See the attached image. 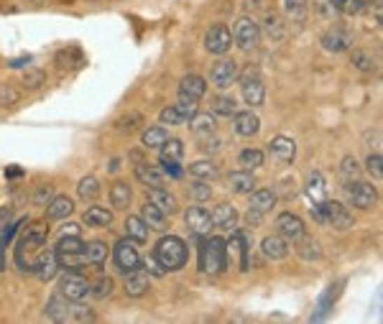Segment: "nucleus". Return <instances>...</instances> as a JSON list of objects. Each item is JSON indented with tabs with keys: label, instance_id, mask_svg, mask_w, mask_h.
I'll return each mask as SVG.
<instances>
[{
	"label": "nucleus",
	"instance_id": "obj_1",
	"mask_svg": "<svg viewBox=\"0 0 383 324\" xmlns=\"http://www.w3.org/2000/svg\"><path fill=\"white\" fill-rule=\"evenodd\" d=\"M46 235H49V228L46 222H34L31 228H26V233L21 235V240L15 243V263L18 268L26 273L34 271V263L41 256V248L46 243Z\"/></svg>",
	"mask_w": 383,
	"mask_h": 324
},
{
	"label": "nucleus",
	"instance_id": "obj_2",
	"mask_svg": "<svg viewBox=\"0 0 383 324\" xmlns=\"http://www.w3.org/2000/svg\"><path fill=\"white\" fill-rule=\"evenodd\" d=\"M199 268L210 276H220L228 268V251L222 237H199Z\"/></svg>",
	"mask_w": 383,
	"mask_h": 324
},
{
	"label": "nucleus",
	"instance_id": "obj_3",
	"mask_svg": "<svg viewBox=\"0 0 383 324\" xmlns=\"http://www.w3.org/2000/svg\"><path fill=\"white\" fill-rule=\"evenodd\" d=\"M154 258L166 268V271H179L185 268L187 258H189V251L182 237L177 235H164L154 248Z\"/></svg>",
	"mask_w": 383,
	"mask_h": 324
},
{
	"label": "nucleus",
	"instance_id": "obj_4",
	"mask_svg": "<svg viewBox=\"0 0 383 324\" xmlns=\"http://www.w3.org/2000/svg\"><path fill=\"white\" fill-rule=\"evenodd\" d=\"M312 217L317 222H322V225H332L335 230L353 228V212H350L342 202H330V199H324L319 205H312Z\"/></svg>",
	"mask_w": 383,
	"mask_h": 324
},
{
	"label": "nucleus",
	"instance_id": "obj_5",
	"mask_svg": "<svg viewBox=\"0 0 383 324\" xmlns=\"http://www.w3.org/2000/svg\"><path fill=\"white\" fill-rule=\"evenodd\" d=\"M240 87H243V100L251 108H261L266 103V87L263 80L258 77V69H245L240 74Z\"/></svg>",
	"mask_w": 383,
	"mask_h": 324
},
{
	"label": "nucleus",
	"instance_id": "obj_6",
	"mask_svg": "<svg viewBox=\"0 0 383 324\" xmlns=\"http://www.w3.org/2000/svg\"><path fill=\"white\" fill-rule=\"evenodd\" d=\"M113 258H115V265H118L120 273H131V271H138L140 265V256L136 251V245H133L131 237L126 240H118L115 248H113Z\"/></svg>",
	"mask_w": 383,
	"mask_h": 324
},
{
	"label": "nucleus",
	"instance_id": "obj_7",
	"mask_svg": "<svg viewBox=\"0 0 383 324\" xmlns=\"http://www.w3.org/2000/svg\"><path fill=\"white\" fill-rule=\"evenodd\" d=\"M59 294L66 302H82L89 296V284L80 271H66V276L59 284Z\"/></svg>",
	"mask_w": 383,
	"mask_h": 324
},
{
	"label": "nucleus",
	"instance_id": "obj_8",
	"mask_svg": "<svg viewBox=\"0 0 383 324\" xmlns=\"http://www.w3.org/2000/svg\"><path fill=\"white\" fill-rule=\"evenodd\" d=\"M345 197L347 202L353 207H358V209H370V207L378 202V194L373 186L366 184V182H353V179H350L345 186Z\"/></svg>",
	"mask_w": 383,
	"mask_h": 324
},
{
	"label": "nucleus",
	"instance_id": "obj_9",
	"mask_svg": "<svg viewBox=\"0 0 383 324\" xmlns=\"http://www.w3.org/2000/svg\"><path fill=\"white\" fill-rule=\"evenodd\" d=\"M233 235L230 240L225 243V251H228V258H233L238 263L240 271H248V251H251V243H248V235H245L243 230H230Z\"/></svg>",
	"mask_w": 383,
	"mask_h": 324
},
{
	"label": "nucleus",
	"instance_id": "obj_10",
	"mask_svg": "<svg viewBox=\"0 0 383 324\" xmlns=\"http://www.w3.org/2000/svg\"><path fill=\"white\" fill-rule=\"evenodd\" d=\"M233 41H236L240 49H256L258 41H261V26H258L253 18H248V15L238 18L236 34H233Z\"/></svg>",
	"mask_w": 383,
	"mask_h": 324
},
{
	"label": "nucleus",
	"instance_id": "obj_11",
	"mask_svg": "<svg viewBox=\"0 0 383 324\" xmlns=\"http://www.w3.org/2000/svg\"><path fill=\"white\" fill-rule=\"evenodd\" d=\"M273 228H276V235H281L287 243H296L299 237H304V222L302 217H296L291 212H284L276 217L273 222Z\"/></svg>",
	"mask_w": 383,
	"mask_h": 324
},
{
	"label": "nucleus",
	"instance_id": "obj_12",
	"mask_svg": "<svg viewBox=\"0 0 383 324\" xmlns=\"http://www.w3.org/2000/svg\"><path fill=\"white\" fill-rule=\"evenodd\" d=\"M230 46H233V34H230L228 26H222V23H217V26H212V29L207 31L205 36V49L210 54H217V57H222V54L230 52Z\"/></svg>",
	"mask_w": 383,
	"mask_h": 324
},
{
	"label": "nucleus",
	"instance_id": "obj_13",
	"mask_svg": "<svg viewBox=\"0 0 383 324\" xmlns=\"http://www.w3.org/2000/svg\"><path fill=\"white\" fill-rule=\"evenodd\" d=\"M185 222L192 235L197 237L210 235V230H212V220H210V212H207L205 207H189L185 214Z\"/></svg>",
	"mask_w": 383,
	"mask_h": 324
},
{
	"label": "nucleus",
	"instance_id": "obj_14",
	"mask_svg": "<svg viewBox=\"0 0 383 324\" xmlns=\"http://www.w3.org/2000/svg\"><path fill=\"white\" fill-rule=\"evenodd\" d=\"M210 80H212L215 87H220V89L230 87V84L238 80V64L233 59H220L217 64L212 66Z\"/></svg>",
	"mask_w": 383,
	"mask_h": 324
},
{
	"label": "nucleus",
	"instance_id": "obj_15",
	"mask_svg": "<svg viewBox=\"0 0 383 324\" xmlns=\"http://www.w3.org/2000/svg\"><path fill=\"white\" fill-rule=\"evenodd\" d=\"M205 92H207V82L202 80L199 74H187L185 80L179 82V100H194V103H197Z\"/></svg>",
	"mask_w": 383,
	"mask_h": 324
},
{
	"label": "nucleus",
	"instance_id": "obj_16",
	"mask_svg": "<svg viewBox=\"0 0 383 324\" xmlns=\"http://www.w3.org/2000/svg\"><path fill=\"white\" fill-rule=\"evenodd\" d=\"M210 220H212V228L233 230L238 225V209L233 205H228V202H222L210 212Z\"/></svg>",
	"mask_w": 383,
	"mask_h": 324
},
{
	"label": "nucleus",
	"instance_id": "obj_17",
	"mask_svg": "<svg viewBox=\"0 0 383 324\" xmlns=\"http://www.w3.org/2000/svg\"><path fill=\"white\" fill-rule=\"evenodd\" d=\"M258 128H261V120H258L256 112L245 110V112H236V115H233V131H236L238 135L251 138V135L258 133Z\"/></svg>",
	"mask_w": 383,
	"mask_h": 324
},
{
	"label": "nucleus",
	"instance_id": "obj_18",
	"mask_svg": "<svg viewBox=\"0 0 383 324\" xmlns=\"http://www.w3.org/2000/svg\"><path fill=\"white\" fill-rule=\"evenodd\" d=\"M57 271H59V263H57V253L54 251H41V256L36 258V263H34V271L41 281H52L54 276H57Z\"/></svg>",
	"mask_w": 383,
	"mask_h": 324
},
{
	"label": "nucleus",
	"instance_id": "obj_19",
	"mask_svg": "<svg viewBox=\"0 0 383 324\" xmlns=\"http://www.w3.org/2000/svg\"><path fill=\"white\" fill-rule=\"evenodd\" d=\"M148 202H154L164 214H177V209H179L177 197L166 192L164 186H151V189H148Z\"/></svg>",
	"mask_w": 383,
	"mask_h": 324
},
{
	"label": "nucleus",
	"instance_id": "obj_20",
	"mask_svg": "<svg viewBox=\"0 0 383 324\" xmlns=\"http://www.w3.org/2000/svg\"><path fill=\"white\" fill-rule=\"evenodd\" d=\"M271 146V156L273 159H279L281 163H291L296 156V143L287 135H276V138L268 143Z\"/></svg>",
	"mask_w": 383,
	"mask_h": 324
},
{
	"label": "nucleus",
	"instance_id": "obj_21",
	"mask_svg": "<svg viewBox=\"0 0 383 324\" xmlns=\"http://www.w3.org/2000/svg\"><path fill=\"white\" fill-rule=\"evenodd\" d=\"M140 220L146 222L148 230H156V233H164V230H166V214H164L154 202H148V199L146 205L140 207Z\"/></svg>",
	"mask_w": 383,
	"mask_h": 324
},
{
	"label": "nucleus",
	"instance_id": "obj_22",
	"mask_svg": "<svg viewBox=\"0 0 383 324\" xmlns=\"http://www.w3.org/2000/svg\"><path fill=\"white\" fill-rule=\"evenodd\" d=\"M261 253H263L266 258L281 260L289 256V243L281 235H268L263 237V243H261Z\"/></svg>",
	"mask_w": 383,
	"mask_h": 324
},
{
	"label": "nucleus",
	"instance_id": "obj_23",
	"mask_svg": "<svg viewBox=\"0 0 383 324\" xmlns=\"http://www.w3.org/2000/svg\"><path fill=\"white\" fill-rule=\"evenodd\" d=\"M350 34L347 31H340V29H332L330 34H324L322 36V46L327 49V52H345V49H350Z\"/></svg>",
	"mask_w": 383,
	"mask_h": 324
},
{
	"label": "nucleus",
	"instance_id": "obj_24",
	"mask_svg": "<svg viewBox=\"0 0 383 324\" xmlns=\"http://www.w3.org/2000/svg\"><path fill=\"white\" fill-rule=\"evenodd\" d=\"M74 212V202L69 197H54L46 207V217L49 220H66Z\"/></svg>",
	"mask_w": 383,
	"mask_h": 324
},
{
	"label": "nucleus",
	"instance_id": "obj_25",
	"mask_svg": "<svg viewBox=\"0 0 383 324\" xmlns=\"http://www.w3.org/2000/svg\"><path fill=\"white\" fill-rule=\"evenodd\" d=\"M189 126L192 131L197 133L199 138H210L215 133V115H210V112H194L189 118Z\"/></svg>",
	"mask_w": 383,
	"mask_h": 324
},
{
	"label": "nucleus",
	"instance_id": "obj_26",
	"mask_svg": "<svg viewBox=\"0 0 383 324\" xmlns=\"http://www.w3.org/2000/svg\"><path fill=\"white\" fill-rule=\"evenodd\" d=\"M148 291V276L143 271H131V273H126V294L128 296H143Z\"/></svg>",
	"mask_w": 383,
	"mask_h": 324
},
{
	"label": "nucleus",
	"instance_id": "obj_27",
	"mask_svg": "<svg viewBox=\"0 0 383 324\" xmlns=\"http://www.w3.org/2000/svg\"><path fill=\"white\" fill-rule=\"evenodd\" d=\"M228 184H230V189H233L236 194H251L253 186H256V182H253L251 171L240 169V171H233V174H230Z\"/></svg>",
	"mask_w": 383,
	"mask_h": 324
},
{
	"label": "nucleus",
	"instance_id": "obj_28",
	"mask_svg": "<svg viewBox=\"0 0 383 324\" xmlns=\"http://www.w3.org/2000/svg\"><path fill=\"white\" fill-rule=\"evenodd\" d=\"M46 317L54 319V322H69V304L62 294L52 296L49 304H46Z\"/></svg>",
	"mask_w": 383,
	"mask_h": 324
},
{
	"label": "nucleus",
	"instance_id": "obj_29",
	"mask_svg": "<svg viewBox=\"0 0 383 324\" xmlns=\"http://www.w3.org/2000/svg\"><path fill=\"white\" fill-rule=\"evenodd\" d=\"M136 179L140 184H146L148 189L151 186H164V174L156 166H148V163H138L136 166Z\"/></svg>",
	"mask_w": 383,
	"mask_h": 324
},
{
	"label": "nucleus",
	"instance_id": "obj_30",
	"mask_svg": "<svg viewBox=\"0 0 383 324\" xmlns=\"http://www.w3.org/2000/svg\"><path fill=\"white\" fill-rule=\"evenodd\" d=\"M273 205H276V194H273L271 189H256V192L251 194V209L253 212L266 214Z\"/></svg>",
	"mask_w": 383,
	"mask_h": 324
},
{
	"label": "nucleus",
	"instance_id": "obj_31",
	"mask_svg": "<svg viewBox=\"0 0 383 324\" xmlns=\"http://www.w3.org/2000/svg\"><path fill=\"white\" fill-rule=\"evenodd\" d=\"M126 233L131 240H136V243H146L148 240V225L140 220L138 214H131L126 220Z\"/></svg>",
	"mask_w": 383,
	"mask_h": 324
},
{
	"label": "nucleus",
	"instance_id": "obj_32",
	"mask_svg": "<svg viewBox=\"0 0 383 324\" xmlns=\"http://www.w3.org/2000/svg\"><path fill=\"white\" fill-rule=\"evenodd\" d=\"M85 222H87L89 228H108L113 222V212L105 209V207H89L87 212H85Z\"/></svg>",
	"mask_w": 383,
	"mask_h": 324
},
{
	"label": "nucleus",
	"instance_id": "obj_33",
	"mask_svg": "<svg viewBox=\"0 0 383 324\" xmlns=\"http://www.w3.org/2000/svg\"><path fill=\"white\" fill-rule=\"evenodd\" d=\"M105 258H108V245L100 243V240H95V243H85V263L89 265H100L105 263Z\"/></svg>",
	"mask_w": 383,
	"mask_h": 324
},
{
	"label": "nucleus",
	"instance_id": "obj_34",
	"mask_svg": "<svg viewBox=\"0 0 383 324\" xmlns=\"http://www.w3.org/2000/svg\"><path fill=\"white\" fill-rule=\"evenodd\" d=\"M166 138H169V133H166L164 126H151L143 131V135H140V140H143V146L146 148H161Z\"/></svg>",
	"mask_w": 383,
	"mask_h": 324
},
{
	"label": "nucleus",
	"instance_id": "obj_35",
	"mask_svg": "<svg viewBox=\"0 0 383 324\" xmlns=\"http://www.w3.org/2000/svg\"><path fill=\"white\" fill-rule=\"evenodd\" d=\"M299 243V248H296V253L302 256L304 260H319L322 258V251H319V243L315 240V237H299L296 240Z\"/></svg>",
	"mask_w": 383,
	"mask_h": 324
},
{
	"label": "nucleus",
	"instance_id": "obj_36",
	"mask_svg": "<svg viewBox=\"0 0 383 324\" xmlns=\"http://www.w3.org/2000/svg\"><path fill=\"white\" fill-rule=\"evenodd\" d=\"M185 156V146L179 138H166L161 146V161H182Z\"/></svg>",
	"mask_w": 383,
	"mask_h": 324
},
{
	"label": "nucleus",
	"instance_id": "obj_37",
	"mask_svg": "<svg viewBox=\"0 0 383 324\" xmlns=\"http://www.w3.org/2000/svg\"><path fill=\"white\" fill-rule=\"evenodd\" d=\"M238 163H240L245 171L258 169V166H263V151H258V148H245V151H240V156H238Z\"/></svg>",
	"mask_w": 383,
	"mask_h": 324
},
{
	"label": "nucleus",
	"instance_id": "obj_38",
	"mask_svg": "<svg viewBox=\"0 0 383 324\" xmlns=\"http://www.w3.org/2000/svg\"><path fill=\"white\" fill-rule=\"evenodd\" d=\"M131 186L126 184V182H118V184H113L110 189V202L113 207H118V209H123V207L131 205Z\"/></svg>",
	"mask_w": 383,
	"mask_h": 324
},
{
	"label": "nucleus",
	"instance_id": "obj_39",
	"mask_svg": "<svg viewBox=\"0 0 383 324\" xmlns=\"http://www.w3.org/2000/svg\"><path fill=\"white\" fill-rule=\"evenodd\" d=\"M307 194H310L312 205H319V202H324V179L319 171H315L310 177V182H307Z\"/></svg>",
	"mask_w": 383,
	"mask_h": 324
},
{
	"label": "nucleus",
	"instance_id": "obj_40",
	"mask_svg": "<svg viewBox=\"0 0 383 324\" xmlns=\"http://www.w3.org/2000/svg\"><path fill=\"white\" fill-rule=\"evenodd\" d=\"M54 253H85V240L80 235H62Z\"/></svg>",
	"mask_w": 383,
	"mask_h": 324
},
{
	"label": "nucleus",
	"instance_id": "obj_41",
	"mask_svg": "<svg viewBox=\"0 0 383 324\" xmlns=\"http://www.w3.org/2000/svg\"><path fill=\"white\" fill-rule=\"evenodd\" d=\"M189 174L194 179H202V182H210V179H215L220 171H217V166H215L212 161H197L189 166Z\"/></svg>",
	"mask_w": 383,
	"mask_h": 324
},
{
	"label": "nucleus",
	"instance_id": "obj_42",
	"mask_svg": "<svg viewBox=\"0 0 383 324\" xmlns=\"http://www.w3.org/2000/svg\"><path fill=\"white\" fill-rule=\"evenodd\" d=\"M212 110H215V115H225V118H230V115H236V112H238V105H236V100H233V97L220 95V97H215Z\"/></svg>",
	"mask_w": 383,
	"mask_h": 324
},
{
	"label": "nucleus",
	"instance_id": "obj_43",
	"mask_svg": "<svg viewBox=\"0 0 383 324\" xmlns=\"http://www.w3.org/2000/svg\"><path fill=\"white\" fill-rule=\"evenodd\" d=\"M307 0H284V10L291 21H304V15H307Z\"/></svg>",
	"mask_w": 383,
	"mask_h": 324
},
{
	"label": "nucleus",
	"instance_id": "obj_44",
	"mask_svg": "<svg viewBox=\"0 0 383 324\" xmlns=\"http://www.w3.org/2000/svg\"><path fill=\"white\" fill-rule=\"evenodd\" d=\"M77 194H80L82 199H97V194H100V182H97L95 177H85L80 182V186H77Z\"/></svg>",
	"mask_w": 383,
	"mask_h": 324
},
{
	"label": "nucleus",
	"instance_id": "obj_45",
	"mask_svg": "<svg viewBox=\"0 0 383 324\" xmlns=\"http://www.w3.org/2000/svg\"><path fill=\"white\" fill-rule=\"evenodd\" d=\"M159 120H161V126H182V123H187V118L182 115V110H179L177 105L164 108L161 115H159Z\"/></svg>",
	"mask_w": 383,
	"mask_h": 324
},
{
	"label": "nucleus",
	"instance_id": "obj_46",
	"mask_svg": "<svg viewBox=\"0 0 383 324\" xmlns=\"http://www.w3.org/2000/svg\"><path fill=\"white\" fill-rule=\"evenodd\" d=\"M89 294L95 296V299H105V296H110L113 294V279L100 276V279L95 281V286H89Z\"/></svg>",
	"mask_w": 383,
	"mask_h": 324
},
{
	"label": "nucleus",
	"instance_id": "obj_47",
	"mask_svg": "<svg viewBox=\"0 0 383 324\" xmlns=\"http://www.w3.org/2000/svg\"><path fill=\"white\" fill-rule=\"evenodd\" d=\"M266 34H268L273 41H281V38H284V23L279 21V15H266Z\"/></svg>",
	"mask_w": 383,
	"mask_h": 324
},
{
	"label": "nucleus",
	"instance_id": "obj_48",
	"mask_svg": "<svg viewBox=\"0 0 383 324\" xmlns=\"http://www.w3.org/2000/svg\"><path fill=\"white\" fill-rule=\"evenodd\" d=\"M44 82H46V74L38 72V69H29V72L23 74V87H29V89L41 87Z\"/></svg>",
	"mask_w": 383,
	"mask_h": 324
},
{
	"label": "nucleus",
	"instance_id": "obj_49",
	"mask_svg": "<svg viewBox=\"0 0 383 324\" xmlns=\"http://www.w3.org/2000/svg\"><path fill=\"white\" fill-rule=\"evenodd\" d=\"M69 322H95V314L87 307H69Z\"/></svg>",
	"mask_w": 383,
	"mask_h": 324
},
{
	"label": "nucleus",
	"instance_id": "obj_50",
	"mask_svg": "<svg viewBox=\"0 0 383 324\" xmlns=\"http://www.w3.org/2000/svg\"><path fill=\"white\" fill-rule=\"evenodd\" d=\"M381 163H383L381 154H370V156H368V161H366V166H368V174H370L373 179H376V182H381V179H383Z\"/></svg>",
	"mask_w": 383,
	"mask_h": 324
},
{
	"label": "nucleus",
	"instance_id": "obj_51",
	"mask_svg": "<svg viewBox=\"0 0 383 324\" xmlns=\"http://www.w3.org/2000/svg\"><path fill=\"white\" fill-rule=\"evenodd\" d=\"M189 194L194 199H197V202H205V199H210L212 189H210V186H207L205 182H202V179H197V182H194V184L189 186Z\"/></svg>",
	"mask_w": 383,
	"mask_h": 324
},
{
	"label": "nucleus",
	"instance_id": "obj_52",
	"mask_svg": "<svg viewBox=\"0 0 383 324\" xmlns=\"http://www.w3.org/2000/svg\"><path fill=\"white\" fill-rule=\"evenodd\" d=\"M358 161H355L353 156H345V159H342V166H340V174H342V177L347 179V182H350V179H355L358 177Z\"/></svg>",
	"mask_w": 383,
	"mask_h": 324
},
{
	"label": "nucleus",
	"instance_id": "obj_53",
	"mask_svg": "<svg viewBox=\"0 0 383 324\" xmlns=\"http://www.w3.org/2000/svg\"><path fill=\"white\" fill-rule=\"evenodd\" d=\"M18 89H13V87H8V84H0V105L6 108V105H15L18 103Z\"/></svg>",
	"mask_w": 383,
	"mask_h": 324
},
{
	"label": "nucleus",
	"instance_id": "obj_54",
	"mask_svg": "<svg viewBox=\"0 0 383 324\" xmlns=\"http://www.w3.org/2000/svg\"><path fill=\"white\" fill-rule=\"evenodd\" d=\"M363 10V0H342L338 13H345V15H355Z\"/></svg>",
	"mask_w": 383,
	"mask_h": 324
},
{
	"label": "nucleus",
	"instance_id": "obj_55",
	"mask_svg": "<svg viewBox=\"0 0 383 324\" xmlns=\"http://www.w3.org/2000/svg\"><path fill=\"white\" fill-rule=\"evenodd\" d=\"M353 61L361 72H370V69H373V61H370L363 52H353Z\"/></svg>",
	"mask_w": 383,
	"mask_h": 324
},
{
	"label": "nucleus",
	"instance_id": "obj_56",
	"mask_svg": "<svg viewBox=\"0 0 383 324\" xmlns=\"http://www.w3.org/2000/svg\"><path fill=\"white\" fill-rule=\"evenodd\" d=\"M161 166H164V174H169V177H174V179H179L185 171L179 169V161H161Z\"/></svg>",
	"mask_w": 383,
	"mask_h": 324
},
{
	"label": "nucleus",
	"instance_id": "obj_57",
	"mask_svg": "<svg viewBox=\"0 0 383 324\" xmlns=\"http://www.w3.org/2000/svg\"><path fill=\"white\" fill-rule=\"evenodd\" d=\"M146 268H148V273H151V276H164V273H166V268H164V265L159 263L154 256H151V258H146Z\"/></svg>",
	"mask_w": 383,
	"mask_h": 324
},
{
	"label": "nucleus",
	"instance_id": "obj_58",
	"mask_svg": "<svg viewBox=\"0 0 383 324\" xmlns=\"http://www.w3.org/2000/svg\"><path fill=\"white\" fill-rule=\"evenodd\" d=\"M140 120V115H131V118H123V120H118V128L123 133H131V131H136V126H133V123H138Z\"/></svg>",
	"mask_w": 383,
	"mask_h": 324
},
{
	"label": "nucleus",
	"instance_id": "obj_59",
	"mask_svg": "<svg viewBox=\"0 0 383 324\" xmlns=\"http://www.w3.org/2000/svg\"><path fill=\"white\" fill-rule=\"evenodd\" d=\"M8 225H10V209H8V207H3V209H0V233H3Z\"/></svg>",
	"mask_w": 383,
	"mask_h": 324
},
{
	"label": "nucleus",
	"instance_id": "obj_60",
	"mask_svg": "<svg viewBox=\"0 0 383 324\" xmlns=\"http://www.w3.org/2000/svg\"><path fill=\"white\" fill-rule=\"evenodd\" d=\"M31 61V57L29 54H26V57H18V59H10L8 61V66H10V69H18V66H26Z\"/></svg>",
	"mask_w": 383,
	"mask_h": 324
},
{
	"label": "nucleus",
	"instance_id": "obj_61",
	"mask_svg": "<svg viewBox=\"0 0 383 324\" xmlns=\"http://www.w3.org/2000/svg\"><path fill=\"white\" fill-rule=\"evenodd\" d=\"M62 235H77V225H66Z\"/></svg>",
	"mask_w": 383,
	"mask_h": 324
}]
</instances>
